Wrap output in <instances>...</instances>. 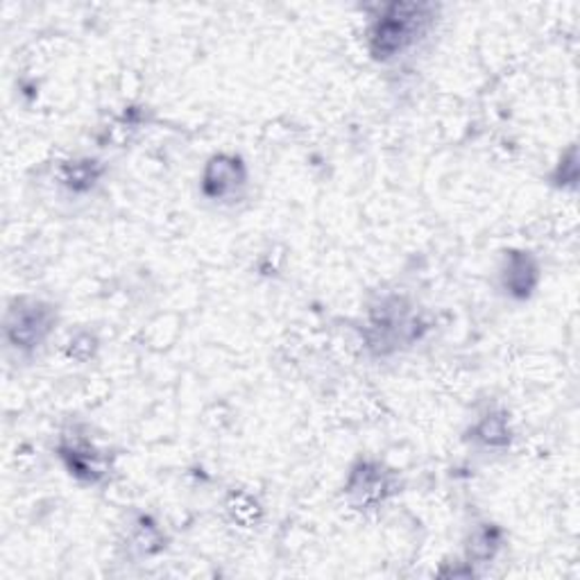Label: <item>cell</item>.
Listing matches in <instances>:
<instances>
[{"label": "cell", "instance_id": "6da1fadb", "mask_svg": "<svg viewBox=\"0 0 580 580\" xmlns=\"http://www.w3.org/2000/svg\"><path fill=\"white\" fill-rule=\"evenodd\" d=\"M424 8L420 5H388L370 30L372 53L381 59L406 51L424 25Z\"/></svg>", "mask_w": 580, "mask_h": 580}, {"label": "cell", "instance_id": "7a4b0ae2", "mask_svg": "<svg viewBox=\"0 0 580 580\" xmlns=\"http://www.w3.org/2000/svg\"><path fill=\"white\" fill-rule=\"evenodd\" d=\"M53 330V311L42 302H16L5 320V334L12 347L32 349L42 345Z\"/></svg>", "mask_w": 580, "mask_h": 580}, {"label": "cell", "instance_id": "3957f363", "mask_svg": "<svg viewBox=\"0 0 580 580\" xmlns=\"http://www.w3.org/2000/svg\"><path fill=\"white\" fill-rule=\"evenodd\" d=\"M243 170L236 159L217 157L215 161L209 164L207 175H204V191L211 198H225L227 193L236 191L243 185Z\"/></svg>", "mask_w": 580, "mask_h": 580}, {"label": "cell", "instance_id": "277c9868", "mask_svg": "<svg viewBox=\"0 0 580 580\" xmlns=\"http://www.w3.org/2000/svg\"><path fill=\"white\" fill-rule=\"evenodd\" d=\"M64 179H66L68 187L82 189V187H89V181L93 185L96 170H93V166H89V161H85V164H72L70 168H66Z\"/></svg>", "mask_w": 580, "mask_h": 580}]
</instances>
